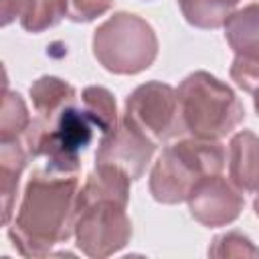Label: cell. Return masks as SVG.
<instances>
[{
  "instance_id": "cell-1",
  "label": "cell",
  "mask_w": 259,
  "mask_h": 259,
  "mask_svg": "<svg viewBox=\"0 0 259 259\" xmlns=\"http://www.w3.org/2000/svg\"><path fill=\"white\" fill-rule=\"evenodd\" d=\"M79 182L75 174L36 170L28 178L8 237L22 257H45L75 235Z\"/></svg>"
},
{
  "instance_id": "cell-2",
  "label": "cell",
  "mask_w": 259,
  "mask_h": 259,
  "mask_svg": "<svg viewBox=\"0 0 259 259\" xmlns=\"http://www.w3.org/2000/svg\"><path fill=\"white\" fill-rule=\"evenodd\" d=\"M227 162L225 148L219 140L184 138L162 150L152 172L150 192L162 204H178L188 198L196 182L221 174Z\"/></svg>"
},
{
  "instance_id": "cell-3",
  "label": "cell",
  "mask_w": 259,
  "mask_h": 259,
  "mask_svg": "<svg viewBox=\"0 0 259 259\" xmlns=\"http://www.w3.org/2000/svg\"><path fill=\"white\" fill-rule=\"evenodd\" d=\"M176 93L184 130L194 138L221 140L245 119L235 91L206 71L186 75Z\"/></svg>"
},
{
  "instance_id": "cell-4",
  "label": "cell",
  "mask_w": 259,
  "mask_h": 259,
  "mask_svg": "<svg viewBox=\"0 0 259 259\" xmlns=\"http://www.w3.org/2000/svg\"><path fill=\"white\" fill-rule=\"evenodd\" d=\"M95 125L83 105L71 103L53 117L30 119L22 134V144L30 158H45L47 170L57 174H77L81 152L91 144Z\"/></svg>"
},
{
  "instance_id": "cell-5",
  "label": "cell",
  "mask_w": 259,
  "mask_h": 259,
  "mask_svg": "<svg viewBox=\"0 0 259 259\" xmlns=\"http://www.w3.org/2000/svg\"><path fill=\"white\" fill-rule=\"evenodd\" d=\"M93 57L113 75H138L158 57V36L150 22L132 12H115L93 32Z\"/></svg>"
},
{
  "instance_id": "cell-6",
  "label": "cell",
  "mask_w": 259,
  "mask_h": 259,
  "mask_svg": "<svg viewBox=\"0 0 259 259\" xmlns=\"http://www.w3.org/2000/svg\"><path fill=\"white\" fill-rule=\"evenodd\" d=\"M123 119L154 144L170 142L186 132L180 115L178 93L172 85L162 81L138 85L125 99Z\"/></svg>"
},
{
  "instance_id": "cell-7",
  "label": "cell",
  "mask_w": 259,
  "mask_h": 259,
  "mask_svg": "<svg viewBox=\"0 0 259 259\" xmlns=\"http://www.w3.org/2000/svg\"><path fill=\"white\" fill-rule=\"evenodd\" d=\"M125 206L115 200H95L79 206L75 223L79 251L93 259L121 251L132 239V221Z\"/></svg>"
},
{
  "instance_id": "cell-8",
  "label": "cell",
  "mask_w": 259,
  "mask_h": 259,
  "mask_svg": "<svg viewBox=\"0 0 259 259\" xmlns=\"http://www.w3.org/2000/svg\"><path fill=\"white\" fill-rule=\"evenodd\" d=\"M156 146L158 144H154L148 136L121 117L113 130L101 136L95 154V166H113L123 170L132 180H138L146 172Z\"/></svg>"
},
{
  "instance_id": "cell-9",
  "label": "cell",
  "mask_w": 259,
  "mask_h": 259,
  "mask_svg": "<svg viewBox=\"0 0 259 259\" xmlns=\"http://www.w3.org/2000/svg\"><path fill=\"white\" fill-rule=\"evenodd\" d=\"M186 202L190 217L200 225L212 229L225 227L239 219L245 206V196L243 190L229 182L225 176L212 174L194 184Z\"/></svg>"
},
{
  "instance_id": "cell-10",
  "label": "cell",
  "mask_w": 259,
  "mask_h": 259,
  "mask_svg": "<svg viewBox=\"0 0 259 259\" xmlns=\"http://www.w3.org/2000/svg\"><path fill=\"white\" fill-rule=\"evenodd\" d=\"M229 178L243 192H259V136L249 130L229 142Z\"/></svg>"
},
{
  "instance_id": "cell-11",
  "label": "cell",
  "mask_w": 259,
  "mask_h": 259,
  "mask_svg": "<svg viewBox=\"0 0 259 259\" xmlns=\"http://www.w3.org/2000/svg\"><path fill=\"white\" fill-rule=\"evenodd\" d=\"M30 160L22 140H8L0 142V194H2V221L4 225L10 223L20 176Z\"/></svg>"
},
{
  "instance_id": "cell-12",
  "label": "cell",
  "mask_w": 259,
  "mask_h": 259,
  "mask_svg": "<svg viewBox=\"0 0 259 259\" xmlns=\"http://www.w3.org/2000/svg\"><path fill=\"white\" fill-rule=\"evenodd\" d=\"M130 182L132 178L113 166H95L93 172H89L83 188L77 196V208L95 200H115L121 204H127L130 200Z\"/></svg>"
},
{
  "instance_id": "cell-13",
  "label": "cell",
  "mask_w": 259,
  "mask_h": 259,
  "mask_svg": "<svg viewBox=\"0 0 259 259\" xmlns=\"http://www.w3.org/2000/svg\"><path fill=\"white\" fill-rule=\"evenodd\" d=\"M225 38L235 55L259 59V2L247 4L229 16Z\"/></svg>"
},
{
  "instance_id": "cell-14",
  "label": "cell",
  "mask_w": 259,
  "mask_h": 259,
  "mask_svg": "<svg viewBox=\"0 0 259 259\" xmlns=\"http://www.w3.org/2000/svg\"><path fill=\"white\" fill-rule=\"evenodd\" d=\"M30 97L38 117H53L59 111H63L67 105L77 103L75 87L53 75H45L36 79L30 85Z\"/></svg>"
},
{
  "instance_id": "cell-15",
  "label": "cell",
  "mask_w": 259,
  "mask_h": 259,
  "mask_svg": "<svg viewBox=\"0 0 259 259\" xmlns=\"http://www.w3.org/2000/svg\"><path fill=\"white\" fill-rule=\"evenodd\" d=\"M67 0H22L20 24L26 32H42L67 16Z\"/></svg>"
},
{
  "instance_id": "cell-16",
  "label": "cell",
  "mask_w": 259,
  "mask_h": 259,
  "mask_svg": "<svg viewBox=\"0 0 259 259\" xmlns=\"http://www.w3.org/2000/svg\"><path fill=\"white\" fill-rule=\"evenodd\" d=\"M81 105H83L85 113L89 115L91 123L95 125V130H99L101 134H107L119 121L115 97L105 87H99V85L85 87L81 93Z\"/></svg>"
},
{
  "instance_id": "cell-17",
  "label": "cell",
  "mask_w": 259,
  "mask_h": 259,
  "mask_svg": "<svg viewBox=\"0 0 259 259\" xmlns=\"http://www.w3.org/2000/svg\"><path fill=\"white\" fill-rule=\"evenodd\" d=\"M178 6L184 20L190 26L204 30H214L225 26L229 16L235 12L233 8L223 6L217 0H178Z\"/></svg>"
},
{
  "instance_id": "cell-18",
  "label": "cell",
  "mask_w": 259,
  "mask_h": 259,
  "mask_svg": "<svg viewBox=\"0 0 259 259\" xmlns=\"http://www.w3.org/2000/svg\"><path fill=\"white\" fill-rule=\"evenodd\" d=\"M28 123H30V115L24 99L16 91L4 89L2 113H0V142L22 138Z\"/></svg>"
},
{
  "instance_id": "cell-19",
  "label": "cell",
  "mask_w": 259,
  "mask_h": 259,
  "mask_svg": "<svg viewBox=\"0 0 259 259\" xmlns=\"http://www.w3.org/2000/svg\"><path fill=\"white\" fill-rule=\"evenodd\" d=\"M210 257H219V259H229V257H259V249L253 245V241L239 233V231H229L223 233L219 237H214L210 249H208Z\"/></svg>"
},
{
  "instance_id": "cell-20",
  "label": "cell",
  "mask_w": 259,
  "mask_h": 259,
  "mask_svg": "<svg viewBox=\"0 0 259 259\" xmlns=\"http://www.w3.org/2000/svg\"><path fill=\"white\" fill-rule=\"evenodd\" d=\"M231 79L247 93H255L259 89V59L235 55L231 65Z\"/></svg>"
},
{
  "instance_id": "cell-21",
  "label": "cell",
  "mask_w": 259,
  "mask_h": 259,
  "mask_svg": "<svg viewBox=\"0 0 259 259\" xmlns=\"http://www.w3.org/2000/svg\"><path fill=\"white\" fill-rule=\"evenodd\" d=\"M67 18H71L73 22H91L97 16H103L113 0H67Z\"/></svg>"
},
{
  "instance_id": "cell-22",
  "label": "cell",
  "mask_w": 259,
  "mask_h": 259,
  "mask_svg": "<svg viewBox=\"0 0 259 259\" xmlns=\"http://www.w3.org/2000/svg\"><path fill=\"white\" fill-rule=\"evenodd\" d=\"M2 26L10 24L16 14L20 16V6H22V0H2Z\"/></svg>"
},
{
  "instance_id": "cell-23",
  "label": "cell",
  "mask_w": 259,
  "mask_h": 259,
  "mask_svg": "<svg viewBox=\"0 0 259 259\" xmlns=\"http://www.w3.org/2000/svg\"><path fill=\"white\" fill-rule=\"evenodd\" d=\"M219 4H223V6H229V8H233L235 10V6L241 2V0H217Z\"/></svg>"
},
{
  "instance_id": "cell-24",
  "label": "cell",
  "mask_w": 259,
  "mask_h": 259,
  "mask_svg": "<svg viewBox=\"0 0 259 259\" xmlns=\"http://www.w3.org/2000/svg\"><path fill=\"white\" fill-rule=\"evenodd\" d=\"M255 97H253V105H255V111H257V115H259V89L253 93Z\"/></svg>"
},
{
  "instance_id": "cell-25",
  "label": "cell",
  "mask_w": 259,
  "mask_h": 259,
  "mask_svg": "<svg viewBox=\"0 0 259 259\" xmlns=\"http://www.w3.org/2000/svg\"><path fill=\"white\" fill-rule=\"evenodd\" d=\"M253 210H255V214L259 217V194H257L255 200H253Z\"/></svg>"
}]
</instances>
